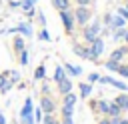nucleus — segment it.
Wrapping results in <instances>:
<instances>
[{"instance_id":"8","label":"nucleus","mask_w":128,"mask_h":124,"mask_svg":"<svg viewBox=\"0 0 128 124\" xmlns=\"http://www.w3.org/2000/svg\"><path fill=\"white\" fill-rule=\"evenodd\" d=\"M126 58H128V44H122V46H116L112 52H110V56H108V60H114V62H126Z\"/></svg>"},{"instance_id":"6","label":"nucleus","mask_w":128,"mask_h":124,"mask_svg":"<svg viewBox=\"0 0 128 124\" xmlns=\"http://www.w3.org/2000/svg\"><path fill=\"white\" fill-rule=\"evenodd\" d=\"M40 110L44 114H56L58 112V104H56V98L52 94L48 96H40Z\"/></svg>"},{"instance_id":"15","label":"nucleus","mask_w":128,"mask_h":124,"mask_svg":"<svg viewBox=\"0 0 128 124\" xmlns=\"http://www.w3.org/2000/svg\"><path fill=\"white\" fill-rule=\"evenodd\" d=\"M112 102L120 108V112H122V114H124V112H128V92H120Z\"/></svg>"},{"instance_id":"42","label":"nucleus","mask_w":128,"mask_h":124,"mask_svg":"<svg viewBox=\"0 0 128 124\" xmlns=\"http://www.w3.org/2000/svg\"><path fill=\"white\" fill-rule=\"evenodd\" d=\"M60 124H74L72 118H60Z\"/></svg>"},{"instance_id":"20","label":"nucleus","mask_w":128,"mask_h":124,"mask_svg":"<svg viewBox=\"0 0 128 124\" xmlns=\"http://www.w3.org/2000/svg\"><path fill=\"white\" fill-rule=\"evenodd\" d=\"M30 114H34V100L28 96V98L24 100L22 108H20V116H30Z\"/></svg>"},{"instance_id":"44","label":"nucleus","mask_w":128,"mask_h":124,"mask_svg":"<svg viewBox=\"0 0 128 124\" xmlns=\"http://www.w3.org/2000/svg\"><path fill=\"white\" fill-rule=\"evenodd\" d=\"M0 124H6V116H4V112H0Z\"/></svg>"},{"instance_id":"34","label":"nucleus","mask_w":128,"mask_h":124,"mask_svg":"<svg viewBox=\"0 0 128 124\" xmlns=\"http://www.w3.org/2000/svg\"><path fill=\"white\" fill-rule=\"evenodd\" d=\"M116 74H120L122 78H128V64H126V62H122V64L118 66V70H116Z\"/></svg>"},{"instance_id":"31","label":"nucleus","mask_w":128,"mask_h":124,"mask_svg":"<svg viewBox=\"0 0 128 124\" xmlns=\"http://www.w3.org/2000/svg\"><path fill=\"white\" fill-rule=\"evenodd\" d=\"M58 112H60V118H72V116H74V110H72V108L58 106Z\"/></svg>"},{"instance_id":"19","label":"nucleus","mask_w":128,"mask_h":124,"mask_svg":"<svg viewBox=\"0 0 128 124\" xmlns=\"http://www.w3.org/2000/svg\"><path fill=\"white\" fill-rule=\"evenodd\" d=\"M64 78H68V76H66V70H64V66H62V64H56V68H54V74H52V82H54V84H58V82H62Z\"/></svg>"},{"instance_id":"25","label":"nucleus","mask_w":128,"mask_h":124,"mask_svg":"<svg viewBox=\"0 0 128 124\" xmlns=\"http://www.w3.org/2000/svg\"><path fill=\"white\" fill-rule=\"evenodd\" d=\"M18 62H20V66H28V62H30V54H28L26 48H24L22 52H18Z\"/></svg>"},{"instance_id":"27","label":"nucleus","mask_w":128,"mask_h":124,"mask_svg":"<svg viewBox=\"0 0 128 124\" xmlns=\"http://www.w3.org/2000/svg\"><path fill=\"white\" fill-rule=\"evenodd\" d=\"M38 40H40V42H50V40H52L48 28H40V30H38Z\"/></svg>"},{"instance_id":"11","label":"nucleus","mask_w":128,"mask_h":124,"mask_svg":"<svg viewBox=\"0 0 128 124\" xmlns=\"http://www.w3.org/2000/svg\"><path fill=\"white\" fill-rule=\"evenodd\" d=\"M76 102H78V96L74 94V92H68V94H64V96H60V104L58 106H64V108H76Z\"/></svg>"},{"instance_id":"12","label":"nucleus","mask_w":128,"mask_h":124,"mask_svg":"<svg viewBox=\"0 0 128 124\" xmlns=\"http://www.w3.org/2000/svg\"><path fill=\"white\" fill-rule=\"evenodd\" d=\"M124 26H128V20H124L122 16H118L116 12H112V20H110V26H108V30H110V32H114V30H118V28H124Z\"/></svg>"},{"instance_id":"26","label":"nucleus","mask_w":128,"mask_h":124,"mask_svg":"<svg viewBox=\"0 0 128 124\" xmlns=\"http://www.w3.org/2000/svg\"><path fill=\"white\" fill-rule=\"evenodd\" d=\"M36 6V0H20V10L22 12H28Z\"/></svg>"},{"instance_id":"29","label":"nucleus","mask_w":128,"mask_h":124,"mask_svg":"<svg viewBox=\"0 0 128 124\" xmlns=\"http://www.w3.org/2000/svg\"><path fill=\"white\" fill-rule=\"evenodd\" d=\"M42 124H60V118H56V114H44Z\"/></svg>"},{"instance_id":"46","label":"nucleus","mask_w":128,"mask_h":124,"mask_svg":"<svg viewBox=\"0 0 128 124\" xmlns=\"http://www.w3.org/2000/svg\"><path fill=\"white\" fill-rule=\"evenodd\" d=\"M124 8H126V10H128V0H124Z\"/></svg>"},{"instance_id":"3","label":"nucleus","mask_w":128,"mask_h":124,"mask_svg":"<svg viewBox=\"0 0 128 124\" xmlns=\"http://www.w3.org/2000/svg\"><path fill=\"white\" fill-rule=\"evenodd\" d=\"M72 12H74L76 26H80V28H84V26H86V24L94 18L92 8H88V6H74V8H72Z\"/></svg>"},{"instance_id":"2","label":"nucleus","mask_w":128,"mask_h":124,"mask_svg":"<svg viewBox=\"0 0 128 124\" xmlns=\"http://www.w3.org/2000/svg\"><path fill=\"white\" fill-rule=\"evenodd\" d=\"M100 34H102V22H100V18H92V20L82 28V42L88 46V44L94 42Z\"/></svg>"},{"instance_id":"18","label":"nucleus","mask_w":128,"mask_h":124,"mask_svg":"<svg viewBox=\"0 0 128 124\" xmlns=\"http://www.w3.org/2000/svg\"><path fill=\"white\" fill-rule=\"evenodd\" d=\"M78 90H80V98H82V100H88V96H90L92 90H94V84H90V82H80V84H78Z\"/></svg>"},{"instance_id":"1","label":"nucleus","mask_w":128,"mask_h":124,"mask_svg":"<svg viewBox=\"0 0 128 124\" xmlns=\"http://www.w3.org/2000/svg\"><path fill=\"white\" fill-rule=\"evenodd\" d=\"M90 110L94 116H110V118H118L122 116L120 108L112 102V100H106V98H98V100H90Z\"/></svg>"},{"instance_id":"13","label":"nucleus","mask_w":128,"mask_h":124,"mask_svg":"<svg viewBox=\"0 0 128 124\" xmlns=\"http://www.w3.org/2000/svg\"><path fill=\"white\" fill-rule=\"evenodd\" d=\"M54 88H56V92H58L60 96H64V94H68V92H72V88H74L72 78H64V80H62V82H58Z\"/></svg>"},{"instance_id":"37","label":"nucleus","mask_w":128,"mask_h":124,"mask_svg":"<svg viewBox=\"0 0 128 124\" xmlns=\"http://www.w3.org/2000/svg\"><path fill=\"white\" fill-rule=\"evenodd\" d=\"M20 124H36V122H34V114H30V116H20Z\"/></svg>"},{"instance_id":"41","label":"nucleus","mask_w":128,"mask_h":124,"mask_svg":"<svg viewBox=\"0 0 128 124\" xmlns=\"http://www.w3.org/2000/svg\"><path fill=\"white\" fill-rule=\"evenodd\" d=\"M96 124H110V118H108V116H100Z\"/></svg>"},{"instance_id":"10","label":"nucleus","mask_w":128,"mask_h":124,"mask_svg":"<svg viewBox=\"0 0 128 124\" xmlns=\"http://www.w3.org/2000/svg\"><path fill=\"white\" fill-rule=\"evenodd\" d=\"M64 66V70H66V76L68 78H78V76H82V66H78V64H72V62H64L62 64Z\"/></svg>"},{"instance_id":"39","label":"nucleus","mask_w":128,"mask_h":124,"mask_svg":"<svg viewBox=\"0 0 128 124\" xmlns=\"http://www.w3.org/2000/svg\"><path fill=\"white\" fill-rule=\"evenodd\" d=\"M8 8H12V10L20 8V0H8Z\"/></svg>"},{"instance_id":"5","label":"nucleus","mask_w":128,"mask_h":124,"mask_svg":"<svg viewBox=\"0 0 128 124\" xmlns=\"http://www.w3.org/2000/svg\"><path fill=\"white\" fill-rule=\"evenodd\" d=\"M58 16H60V22H62V26H64V32H66V34H74V30H76V20H74L72 8L58 12Z\"/></svg>"},{"instance_id":"9","label":"nucleus","mask_w":128,"mask_h":124,"mask_svg":"<svg viewBox=\"0 0 128 124\" xmlns=\"http://www.w3.org/2000/svg\"><path fill=\"white\" fill-rule=\"evenodd\" d=\"M14 28H16V34H20V36H24V38H32V34H34L30 20H24V22H20V24L14 26Z\"/></svg>"},{"instance_id":"4","label":"nucleus","mask_w":128,"mask_h":124,"mask_svg":"<svg viewBox=\"0 0 128 124\" xmlns=\"http://www.w3.org/2000/svg\"><path fill=\"white\" fill-rule=\"evenodd\" d=\"M106 50V42H104V36H98L94 42L88 44V52H90V62H100L102 54Z\"/></svg>"},{"instance_id":"35","label":"nucleus","mask_w":128,"mask_h":124,"mask_svg":"<svg viewBox=\"0 0 128 124\" xmlns=\"http://www.w3.org/2000/svg\"><path fill=\"white\" fill-rule=\"evenodd\" d=\"M72 2H74V6H88V8H92L96 0H72Z\"/></svg>"},{"instance_id":"33","label":"nucleus","mask_w":128,"mask_h":124,"mask_svg":"<svg viewBox=\"0 0 128 124\" xmlns=\"http://www.w3.org/2000/svg\"><path fill=\"white\" fill-rule=\"evenodd\" d=\"M42 118H44V112L40 110V106H34V122H36V124H40V122H42Z\"/></svg>"},{"instance_id":"28","label":"nucleus","mask_w":128,"mask_h":124,"mask_svg":"<svg viewBox=\"0 0 128 124\" xmlns=\"http://www.w3.org/2000/svg\"><path fill=\"white\" fill-rule=\"evenodd\" d=\"M48 94H52V86H50V82L44 78V80H42V88H40V96H48Z\"/></svg>"},{"instance_id":"16","label":"nucleus","mask_w":128,"mask_h":124,"mask_svg":"<svg viewBox=\"0 0 128 124\" xmlns=\"http://www.w3.org/2000/svg\"><path fill=\"white\" fill-rule=\"evenodd\" d=\"M12 82L8 80V72H0V94H8L12 90Z\"/></svg>"},{"instance_id":"24","label":"nucleus","mask_w":128,"mask_h":124,"mask_svg":"<svg viewBox=\"0 0 128 124\" xmlns=\"http://www.w3.org/2000/svg\"><path fill=\"white\" fill-rule=\"evenodd\" d=\"M8 80H10V82L16 86L18 82H22V74H20L18 70H8Z\"/></svg>"},{"instance_id":"22","label":"nucleus","mask_w":128,"mask_h":124,"mask_svg":"<svg viewBox=\"0 0 128 124\" xmlns=\"http://www.w3.org/2000/svg\"><path fill=\"white\" fill-rule=\"evenodd\" d=\"M44 78H46V66H44V62H40L34 68V80L38 82V80H44Z\"/></svg>"},{"instance_id":"17","label":"nucleus","mask_w":128,"mask_h":124,"mask_svg":"<svg viewBox=\"0 0 128 124\" xmlns=\"http://www.w3.org/2000/svg\"><path fill=\"white\" fill-rule=\"evenodd\" d=\"M24 48H26V38L20 36V34H14V38H12V50L18 54V52H22Z\"/></svg>"},{"instance_id":"43","label":"nucleus","mask_w":128,"mask_h":124,"mask_svg":"<svg viewBox=\"0 0 128 124\" xmlns=\"http://www.w3.org/2000/svg\"><path fill=\"white\" fill-rule=\"evenodd\" d=\"M124 44H128V26H126V32H124V38H122Z\"/></svg>"},{"instance_id":"32","label":"nucleus","mask_w":128,"mask_h":124,"mask_svg":"<svg viewBox=\"0 0 128 124\" xmlns=\"http://www.w3.org/2000/svg\"><path fill=\"white\" fill-rule=\"evenodd\" d=\"M34 18H36V22H38V24H40V28H46V14H44V12H42V10H38V12H36V16H34Z\"/></svg>"},{"instance_id":"14","label":"nucleus","mask_w":128,"mask_h":124,"mask_svg":"<svg viewBox=\"0 0 128 124\" xmlns=\"http://www.w3.org/2000/svg\"><path fill=\"white\" fill-rule=\"evenodd\" d=\"M72 52H74L76 56H80L82 60H90V52H88V46H86V44H80V42L72 44Z\"/></svg>"},{"instance_id":"45","label":"nucleus","mask_w":128,"mask_h":124,"mask_svg":"<svg viewBox=\"0 0 128 124\" xmlns=\"http://www.w3.org/2000/svg\"><path fill=\"white\" fill-rule=\"evenodd\" d=\"M118 124H128V118H124V116H120V120H118Z\"/></svg>"},{"instance_id":"7","label":"nucleus","mask_w":128,"mask_h":124,"mask_svg":"<svg viewBox=\"0 0 128 124\" xmlns=\"http://www.w3.org/2000/svg\"><path fill=\"white\" fill-rule=\"evenodd\" d=\"M98 84H102V86H112V88H116V90H120V92H128V84H126L124 80H116V78H112V76H100V78H98Z\"/></svg>"},{"instance_id":"36","label":"nucleus","mask_w":128,"mask_h":124,"mask_svg":"<svg viewBox=\"0 0 128 124\" xmlns=\"http://www.w3.org/2000/svg\"><path fill=\"white\" fill-rule=\"evenodd\" d=\"M114 12H116L118 16H122L124 20H128V10H126L124 6H116V10H114Z\"/></svg>"},{"instance_id":"30","label":"nucleus","mask_w":128,"mask_h":124,"mask_svg":"<svg viewBox=\"0 0 128 124\" xmlns=\"http://www.w3.org/2000/svg\"><path fill=\"white\" fill-rule=\"evenodd\" d=\"M118 66H120V62H114V60H106L104 62V70H108V72H116Z\"/></svg>"},{"instance_id":"21","label":"nucleus","mask_w":128,"mask_h":124,"mask_svg":"<svg viewBox=\"0 0 128 124\" xmlns=\"http://www.w3.org/2000/svg\"><path fill=\"white\" fill-rule=\"evenodd\" d=\"M52 2V8L56 12H62V10H70L72 8V0H50Z\"/></svg>"},{"instance_id":"23","label":"nucleus","mask_w":128,"mask_h":124,"mask_svg":"<svg viewBox=\"0 0 128 124\" xmlns=\"http://www.w3.org/2000/svg\"><path fill=\"white\" fill-rule=\"evenodd\" d=\"M124 32H126V26H124V28H118V30H114V32L110 34V40H112V42H122V38H124Z\"/></svg>"},{"instance_id":"38","label":"nucleus","mask_w":128,"mask_h":124,"mask_svg":"<svg viewBox=\"0 0 128 124\" xmlns=\"http://www.w3.org/2000/svg\"><path fill=\"white\" fill-rule=\"evenodd\" d=\"M98 78H100V74H98V72H90L86 82H90V84H96V82H98Z\"/></svg>"},{"instance_id":"40","label":"nucleus","mask_w":128,"mask_h":124,"mask_svg":"<svg viewBox=\"0 0 128 124\" xmlns=\"http://www.w3.org/2000/svg\"><path fill=\"white\" fill-rule=\"evenodd\" d=\"M36 12H38V10H36V8H32V10H28V12H24V14H26V18H28V20H32V18L36 16Z\"/></svg>"}]
</instances>
